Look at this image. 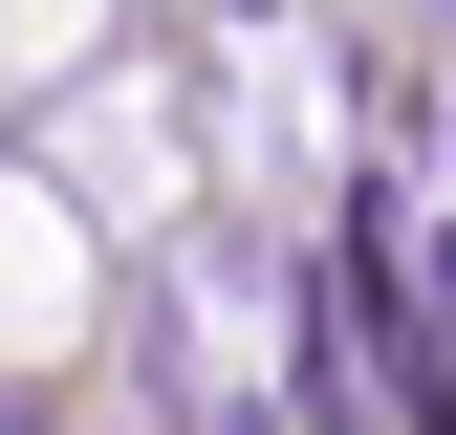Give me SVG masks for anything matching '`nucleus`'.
Instances as JSON below:
<instances>
[{"instance_id": "obj_2", "label": "nucleus", "mask_w": 456, "mask_h": 435, "mask_svg": "<svg viewBox=\"0 0 456 435\" xmlns=\"http://www.w3.org/2000/svg\"><path fill=\"white\" fill-rule=\"evenodd\" d=\"M217 435H282V414H217Z\"/></svg>"}, {"instance_id": "obj_1", "label": "nucleus", "mask_w": 456, "mask_h": 435, "mask_svg": "<svg viewBox=\"0 0 456 435\" xmlns=\"http://www.w3.org/2000/svg\"><path fill=\"white\" fill-rule=\"evenodd\" d=\"M44 349H66V218L0 196V370H44Z\"/></svg>"}]
</instances>
